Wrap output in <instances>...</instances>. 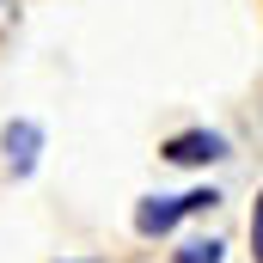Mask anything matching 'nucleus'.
<instances>
[{
  "mask_svg": "<svg viewBox=\"0 0 263 263\" xmlns=\"http://www.w3.org/2000/svg\"><path fill=\"white\" fill-rule=\"evenodd\" d=\"M214 190H190V196H147L135 208V233H147V239H159V233H172L184 214H202V208H214Z\"/></svg>",
  "mask_w": 263,
  "mask_h": 263,
  "instance_id": "nucleus-1",
  "label": "nucleus"
},
{
  "mask_svg": "<svg viewBox=\"0 0 263 263\" xmlns=\"http://www.w3.org/2000/svg\"><path fill=\"white\" fill-rule=\"evenodd\" d=\"M159 153H165L172 165H208V159H227V135H214V129H190V135H172Z\"/></svg>",
  "mask_w": 263,
  "mask_h": 263,
  "instance_id": "nucleus-2",
  "label": "nucleus"
},
{
  "mask_svg": "<svg viewBox=\"0 0 263 263\" xmlns=\"http://www.w3.org/2000/svg\"><path fill=\"white\" fill-rule=\"evenodd\" d=\"M37 147H43V129L37 123H6V165H12V178H31L37 172Z\"/></svg>",
  "mask_w": 263,
  "mask_h": 263,
  "instance_id": "nucleus-3",
  "label": "nucleus"
},
{
  "mask_svg": "<svg viewBox=\"0 0 263 263\" xmlns=\"http://www.w3.org/2000/svg\"><path fill=\"white\" fill-rule=\"evenodd\" d=\"M178 263H220V239H190L178 251Z\"/></svg>",
  "mask_w": 263,
  "mask_h": 263,
  "instance_id": "nucleus-4",
  "label": "nucleus"
},
{
  "mask_svg": "<svg viewBox=\"0 0 263 263\" xmlns=\"http://www.w3.org/2000/svg\"><path fill=\"white\" fill-rule=\"evenodd\" d=\"M251 245H257V263H263V196H257V214H251Z\"/></svg>",
  "mask_w": 263,
  "mask_h": 263,
  "instance_id": "nucleus-5",
  "label": "nucleus"
}]
</instances>
